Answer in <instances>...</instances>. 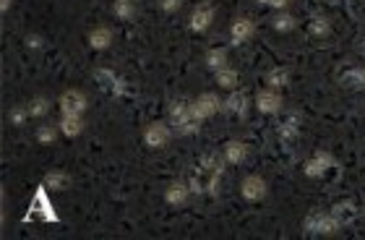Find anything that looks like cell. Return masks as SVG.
<instances>
[{"label":"cell","mask_w":365,"mask_h":240,"mask_svg":"<svg viewBox=\"0 0 365 240\" xmlns=\"http://www.w3.org/2000/svg\"><path fill=\"white\" fill-rule=\"evenodd\" d=\"M303 227H306V235H334V232H340L345 224H342L340 217L329 209V212H311V215L306 217Z\"/></svg>","instance_id":"obj_1"},{"label":"cell","mask_w":365,"mask_h":240,"mask_svg":"<svg viewBox=\"0 0 365 240\" xmlns=\"http://www.w3.org/2000/svg\"><path fill=\"white\" fill-rule=\"evenodd\" d=\"M222 110V100L214 92H204V95H198L191 102V112H193V120H198V123H204V120L214 118L217 112Z\"/></svg>","instance_id":"obj_2"},{"label":"cell","mask_w":365,"mask_h":240,"mask_svg":"<svg viewBox=\"0 0 365 240\" xmlns=\"http://www.w3.org/2000/svg\"><path fill=\"white\" fill-rule=\"evenodd\" d=\"M170 138H172V126L162 123V120L149 123L144 131V144L149 149H164V146L170 144Z\"/></svg>","instance_id":"obj_3"},{"label":"cell","mask_w":365,"mask_h":240,"mask_svg":"<svg viewBox=\"0 0 365 240\" xmlns=\"http://www.w3.org/2000/svg\"><path fill=\"white\" fill-rule=\"evenodd\" d=\"M266 193H269V186H266V180H263L261 175H248V178H243V183H240V196L246 198L248 204L263 201Z\"/></svg>","instance_id":"obj_4"},{"label":"cell","mask_w":365,"mask_h":240,"mask_svg":"<svg viewBox=\"0 0 365 240\" xmlns=\"http://www.w3.org/2000/svg\"><path fill=\"white\" fill-rule=\"evenodd\" d=\"M58 107L63 115H84L86 107H89V100L81 89H68V92H63Z\"/></svg>","instance_id":"obj_5"},{"label":"cell","mask_w":365,"mask_h":240,"mask_svg":"<svg viewBox=\"0 0 365 240\" xmlns=\"http://www.w3.org/2000/svg\"><path fill=\"white\" fill-rule=\"evenodd\" d=\"M256 110L261 112V115H277V112L282 110V104H285V100H282L280 89H263V92H258L256 95Z\"/></svg>","instance_id":"obj_6"},{"label":"cell","mask_w":365,"mask_h":240,"mask_svg":"<svg viewBox=\"0 0 365 240\" xmlns=\"http://www.w3.org/2000/svg\"><path fill=\"white\" fill-rule=\"evenodd\" d=\"M212 21H214V8L209 3H201V6H196V8L191 11V16H188V29L196 32V35H204L206 29L212 26Z\"/></svg>","instance_id":"obj_7"},{"label":"cell","mask_w":365,"mask_h":240,"mask_svg":"<svg viewBox=\"0 0 365 240\" xmlns=\"http://www.w3.org/2000/svg\"><path fill=\"white\" fill-rule=\"evenodd\" d=\"M331 167H334V157H331L329 152L318 149V152H316V155L306 162V167H303V170H306L308 178L316 180V178H323V175H326Z\"/></svg>","instance_id":"obj_8"},{"label":"cell","mask_w":365,"mask_h":240,"mask_svg":"<svg viewBox=\"0 0 365 240\" xmlns=\"http://www.w3.org/2000/svg\"><path fill=\"white\" fill-rule=\"evenodd\" d=\"M256 35V24L251 18H235L232 26H229V42L240 47V44L251 42V37Z\"/></svg>","instance_id":"obj_9"},{"label":"cell","mask_w":365,"mask_h":240,"mask_svg":"<svg viewBox=\"0 0 365 240\" xmlns=\"http://www.w3.org/2000/svg\"><path fill=\"white\" fill-rule=\"evenodd\" d=\"M193 120V112H191V102L188 100H172L170 102V126L175 131H180L183 126H188Z\"/></svg>","instance_id":"obj_10"},{"label":"cell","mask_w":365,"mask_h":240,"mask_svg":"<svg viewBox=\"0 0 365 240\" xmlns=\"http://www.w3.org/2000/svg\"><path fill=\"white\" fill-rule=\"evenodd\" d=\"M248 104H251V100H248L246 92H229V97L222 102V110L229 112V115H240V118H246V112H248Z\"/></svg>","instance_id":"obj_11"},{"label":"cell","mask_w":365,"mask_h":240,"mask_svg":"<svg viewBox=\"0 0 365 240\" xmlns=\"http://www.w3.org/2000/svg\"><path fill=\"white\" fill-rule=\"evenodd\" d=\"M222 160L227 164H243L248 160V146L238 138H232L225 144V152H222Z\"/></svg>","instance_id":"obj_12"},{"label":"cell","mask_w":365,"mask_h":240,"mask_svg":"<svg viewBox=\"0 0 365 240\" xmlns=\"http://www.w3.org/2000/svg\"><path fill=\"white\" fill-rule=\"evenodd\" d=\"M112 40H115V35H112L110 26H94L92 32H89V47L92 50H107L112 44Z\"/></svg>","instance_id":"obj_13"},{"label":"cell","mask_w":365,"mask_h":240,"mask_svg":"<svg viewBox=\"0 0 365 240\" xmlns=\"http://www.w3.org/2000/svg\"><path fill=\"white\" fill-rule=\"evenodd\" d=\"M60 133L66 138H76V136H81L84 133V115H63L60 118Z\"/></svg>","instance_id":"obj_14"},{"label":"cell","mask_w":365,"mask_h":240,"mask_svg":"<svg viewBox=\"0 0 365 240\" xmlns=\"http://www.w3.org/2000/svg\"><path fill=\"white\" fill-rule=\"evenodd\" d=\"M188 196H191V186L188 183H170L164 188V201L170 206H186Z\"/></svg>","instance_id":"obj_15"},{"label":"cell","mask_w":365,"mask_h":240,"mask_svg":"<svg viewBox=\"0 0 365 240\" xmlns=\"http://www.w3.org/2000/svg\"><path fill=\"white\" fill-rule=\"evenodd\" d=\"M136 13H138L136 0H115L112 3V16L118 18V21H133Z\"/></svg>","instance_id":"obj_16"},{"label":"cell","mask_w":365,"mask_h":240,"mask_svg":"<svg viewBox=\"0 0 365 240\" xmlns=\"http://www.w3.org/2000/svg\"><path fill=\"white\" fill-rule=\"evenodd\" d=\"M297 133H300V115H297V112H289L287 118L280 123V138L282 141H295Z\"/></svg>","instance_id":"obj_17"},{"label":"cell","mask_w":365,"mask_h":240,"mask_svg":"<svg viewBox=\"0 0 365 240\" xmlns=\"http://www.w3.org/2000/svg\"><path fill=\"white\" fill-rule=\"evenodd\" d=\"M44 188H47V191L71 188V175L66 170H50L47 175H44Z\"/></svg>","instance_id":"obj_18"},{"label":"cell","mask_w":365,"mask_h":240,"mask_svg":"<svg viewBox=\"0 0 365 240\" xmlns=\"http://www.w3.org/2000/svg\"><path fill=\"white\" fill-rule=\"evenodd\" d=\"M214 81H217V86L220 89H227V92H235L238 89V84H240V76H238V71L235 68H222V71H217L214 73Z\"/></svg>","instance_id":"obj_19"},{"label":"cell","mask_w":365,"mask_h":240,"mask_svg":"<svg viewBox=\"0 0 365 240\" xmlns=\"http://www.w3.org/2000/svg\"><path fill=\"white\" fill-rule=\"evenodd\" d=\"M272 26L274 32H280V35H287V32H292L297 26V18L292 16V13H287V11H277L272 16Z\"/></svg>","instance_id":"obj_20"},{"label":"cell","mask_w":365,"mask_h":240,"mask_svg":"<svg viewBox=\"0 0 365 240\" xmlns=\"http://www.w3.org/2000/svg\"><path fill=\"white\" fill-rule=\"evenodd\" d=\"M206 68L209 71H222V68H227V50L225 47H212V50L206 52Z\"/></svg>","instance_id":"obj_21"},{"label":"cell","mask_w":365,"mask_h":240,"mask_svg":"<svg viewBox=\"0 0 365 240\" xmlns=\"http://www.w3.org/2000/svg\"><path fill=\"white\" fill-rule=\"evenodd\" d=\"M308 35L311 37H318V40H323V37L331 35V24L326 16H313L311 21H308Z\"/></svg>","instance_id":"obj_22"},{"label":"cell","mask_w":365,"mask_h":240,"mask_svg":"<svg viewBox=\"0 0 365 240\" xmlns=\"http://www.w3.org/2000/svg\"><path fill=\"white\" fill-rule=\"evenodd\" d=\"M289 78H292L289 68H272L266 73V84L272 86V89H285L289 84Z\"/></svg>","instance_id":"obj_23"},{"label":"cell","mask_w":365,"mask_h":240,"mask_svg":"<svg viewBox=\"0 0 365 240\" xmlns=\"http://www.w3.org/2000/svg\"><path fill=\"white\" fill-rule=\"evenodd\" d=\"M58 133H60V126H37L35 138L40 141V144L50 146V144L58 141Z\"/></svg>","instance_id":"obj_24"},{"label":"cell","mask_w":365,"mask_h":240,"mask_svg":"<svg viewBox=\"0 0 365 240\" xmlns=\"http://www.w3.org/2000/svg\"><path fill=\"white\" fill-rule=\"evenodd\" d=\"M32 118V112H29V104H16V107H11L8 112V120L16 126V128H21V126H26V120Z\"/></svg>","instance_id":"obj_25"},{"label":"cell","mask_w":365,"mask_h":240,"mask_svg":"<svg viewBox=\"0 0 365 240\" xmlns=\"http://www.w3.org/2000/svg\"><path fill=\"white\" fill-rule=\"evenodd\" d=\"M29 112H32V118H44L50 112V100L47 97H35L29 102Z\"/></svg>","instance_id":"obj_26"},{"label":"cell","mask_w":365,"mask_h":240,"mask_svg":"<svg viewBox=\"0 0 365 240\" xmlns=\"http://www.w3.org/2000/svg\"><path fill=\"white\" fill-rule=\"evenodd\" d=\"M222 170V162L220 157L214 155V152H206V155H201V172L204 175H212V172Z\"/></svg>","instance_id":"obj_27"},{"label":"cell","mask_w":365,"mask_h":240,"mask_svg":"<svg viewBox=\"0 0 365 240\" xmlns=\"http://www.w3.org/2000/svg\"><path fill=\"white\" fill-rule=\"evenodd\" d=\"M331 212H334V215L340 217V220H342V224H347L349 220H352V217H355V204H352V201H340V204L334 206V209H331Z\"/></svg>","instance_id":"obj_28"},{"label":"cell","mask_w":365,"mask_h":240,"mask_svg":"<svg viewBox=\"0 0 365 240\" xmlns=\"http://www.w3.org/2000/svg\"><path fill=\"white\" fill-rule=\"evenodd\" d=\"M345 84L352 89H365V68H352L349 73H345Z\"/></svg>","instance_id":"obj_29"},{"label":"cell","mask_w":365,"mask_h":240,"mask_svg":"<svg viewBox=\"0 0 365 240\" xmlns=\"http://www.w3.org/2000/svg\"><path fill=\"white\" fill-rule=\"evenodd\" d=\"M35 204H40L42 209H40V215H42V220H50V222H55L58 217L50 212V201H47V196H44V191H37V196H35Z\"/></svg>","instance_id":"obj_30"},{"label":"cell","mask_w":365,"mask_h":240,"mask_svg":"<svg viewBox=\"0 0 365 240\" xmlns=\"http://www.w3.org/2000/svg\"><path fill=\"white\" fill-rule=\"evenodd\" d=\"M180 6H183V0H160L162 13H175V11H180Z\"/></svg>","instance_id":"obj_31"},{"label":"cell","mask_w":365,"mask_h":240,"mask_svg":"<svg viewBox=\"0 0 365 240\" xmlns=\"http://www.w3.org/2000/svg\"><path fill=\"white\" fill-rule=\"evenodd\" d=\"M261 6H269V8H274V11H287V6H289V0H258Z\"/></svg>","instance_id":"obj_32"},{"label":"cell","mask_w":365,"mask_h":240,"mask_svg":"<svg viewBox=\"0 0 365 240\" xmlns=\"http://www.w3.org/2000/svg\"><path fill=\"white\" fill-rule=\"evenodd\" d=\"M26 47H42V37L29 35V37H26Z\"/></svg>","instance_id":"obj_33"},{"label":"cell","mask_w":365,"mask_h":240,"mask_svg":"<svg viewBox=\"0 0 365 240\" xmlns=\"http://www.w3.org/2000/svg\"><path fill=\"white\" fill-rule=\"evenodd\" d=\"M11 8H13V0H0V11L3 13H8Z\"/></svg>","instance_id":"obj_34"},{"label":"cell","mask_w":365,"mask_h":240,"mask_svg":"<svg viewBox=\"0 0 365 240\" xmlns=\"http://www.w3.org/2000/svg\"><path fill=\"white\" fill-rule=\"evenodd\" d=\"M363 217H365V209H363Z\"/></svg>","instance_id":"obj_35"}]
</instances>
